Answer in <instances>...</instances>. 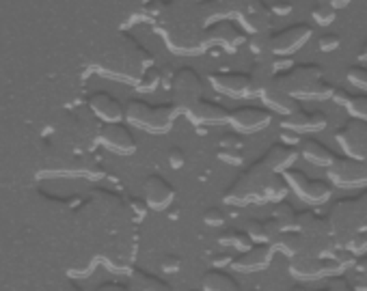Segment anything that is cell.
I'll use <instances>...</instances> for the list:
<instances>
[{
    "label": "cell",
    "instance_id": "1",
    "mask_svg": "<svg viewBox=\"0 0 367 291\" xmlns=\"http://www.w3.org/2000/svg\"><path fill=\"white\" fill-rule=\"evenodd\" d=\"M273 80L296 101H326L335 91V87L324 80V69L316 63L292 65L285 71H277Z\"/></svg>",
    "mask_w": 367,
    "mask_h": 291
},
{
    "label": "cell",
    "instance_id": "2",
    "mask_svg": "<svg viewBox=\"0 0 367 291\" xmlns=\"http://www.w3.org/2000/svg\"><path fill=\"white\" fill-rule=\"evenodd\" d=\"M326 223L337 246H344L350 237L365 233L367 231V188L359 197L344 199L337 205H332L330 213L326 216Z\"/></svg>",
    "mask_w": 367,
    "mask_h": 291
},
{
    "label": "cell",
    "instance_id": "3",
    "mask_svg": "<svg viewBox=\"0 0 367 291\" xmlns=\"http://www.w3.org/2000/svg\"><path fill=\"white\" fill-rule=\"evenodd\" d=\"M281 177L285 179V184L287 188L300 199V201H305L313 207H320L324 203L330 201L332 197V188L326 184V181L322 179H313L309 175H305L303 171H296V168H285L281 173Z\"/></svg>",
    "mask_w": 367,
    "mask_h": 291
},
{
    "label": "cell",
    "instance_id": "4",
    "mask_svg": "<svg viewBox=\"0 0 367 291\" xmlns=\"http://www.w3.org/2000/svg\"><path fill=\"white\" fill-rule=\"evenodd\" d=\"M326 177L335 188L365 190L367 188V162L354 158H337L326 166Z\"/></svg>",
    "mask_w": 367,
    "mask_h": 291
},
{
    "label": "cell",
    "instance_id": "5",
    "mask_svg": "<svg viewBox=\"0 0 367 291\" xmlns=\"http://www.w3.org/2000/svg\"><path fill=\"white\" fill-rule=\"evenodd\" d=\"M125 117L143 130L166 132L175 119V111L171 106H149L145 101L132 99L125 108Z\"/></svg>",
    "mask_w": 367,
    "mask_h": 291
},
{
    "label": "cell",
    "instance_id": "6",
    "mask_svg": "<svg viewBox=\"0 0 367 291\" xmlns=\"http://www.w3.org/2000/svg\"><path fill=\"white\" fill-rule=\"evenodd\" d=\"M346 270L328 257H316V254H296L290 257V274L296 280H324L328 276L344 274Z\"/></svg>",
    "mask_w": 367,
    "mask_h": 291
},
{
    "label": "cell",
    "instance_id": "7",
    "mask_svg": "<svg viewBox=\"0 0 367 291\" xmlns=\"http://www.w3.org/2000/svg\"><path fill=\"white\" fill-rule=\"evenodd\" d=\"M313 35V28L305 22H296L279 32H270V52L275 56H292L303 48Z\"/></svg>",
    "mask_w": 367,
    "mask_h": 291
},
{
    "label": "cell",
    "instance_id": "8",
    "mask_svg": "<svg viewBox=\"0 0 367 291\" xmlns=\"http://www.w3.org/2000/svg\"><path fill=\"white\" fill-rule=\"evenodd\" d=\"M335 140L340 144V149L344 151V156L367 162V123L365 121L350 117V121L337 130Z\"/></svg>",
    "mask_w": 367,
    "mask_h": 291
},
{
    "label": "cell",
    "instance_id": "9",
    "mask_svg": "<svg viewBox=\"0 0 367 291\" xmlns=\"http://www.w3.org/2000/svg\"><path fill=\"white\" fill-rule=\"evenodd\" d=\"M227 121L240 134H255V132H261L263 128H268L273 123V113L268 111V108L242 106V108H236L233 113H229Z\"/></svg>",
    "mask_w": 367,
    "mask_h": 291
},
{
    "label": "cell",
    "instance_id": "10",
    "mask_svg": "<svg viewBox=\"0 0 367 291\" xmlns=\"http://www.w3.org/2000/svg\"><path fill=\"white\" fill-rule=\"evenodd\" d=\"M236 16L242 24V28L251 35L263 32V30L270 28V16L273 13L261 3V0H240Z\"/></svg>",
    "mask_w": 367,
    "mask_h": 291
},
{
    "label": "cell",
    "instance_id": "11",
    "mask_svg": "<svg viewBox=\"0 0 367 291\" xmlns=\"http://www.w3.org/2000/svg\"><path fill=\"white\" fill-rule=\"evenodd\" d=\"M326 125H328V121L322 113L305 111V108H300V106L290 115L281 117V128L298 132V134H318V132H324Z\"/></svg>",
    "mask_w": 367,
    "mask_h": 291
},
{
    "label": "cell",
    "instance_id": "12",
    "mask_svg": "<svg viewBox=\"0 0 367 291\" xmlns=\"http://www.w3.org/2000/svg\"><path fill=\"white\" fill-rule=\"evenodd\" d=\"M273 257H275V248L268 242L251 244L247 250H242L240 257L231 261V266L238 272H261L273 264Z\"/></svg>",
    "mask_w": 367,
    "mask_h": 291
},
{
    "label": "cell",
    "instance_id": "13",
    "mask_svg": "<svg viewBox=\"0 0 367 291\" xmlns=\"http://www.w3.org/2000/svg\"><path fill=\"white\" fill-rule=\"evenodd\" d=\"M212 87L229 97H249L255 95L253 93V82L249 74H242V71H220V74H214L212 78Z\"/></svg>",
    "mask_w": 367,
    "mask_h": 291
},
{
    "label": "cell",
    "instance_id": "14",
    "mask_svg": "<svg viewBox=\"0 0 367 291\" xmlns=\"http://www.w3.org/2000/svg\"><path fill=\"white\" fill-rule=\"evenodd\" d=\"M175 199L173 186L160 175H151L145 179V203L151 209H166Z\"/></svg>",
    "mask_w": 367,
    "mask_h": 291
},
{
    "label": "cell",
    "instance_id": "15",
    "mask_svg": "<svg viewBox=\"0 0 367 291\" xmlns=\"http://www.w3.org/2000/svg\"><path fill=\"white\" fill-rule=\"evenodd\" d=\"M259 97H261L263 106L268 108L270 113H277V115H290L292 111L298 108V101L292 95H287L275 80H270L259 91Z\"/></svg>",
    "mask_w": 367,
    "mask_h": 291
},
{
    "label": "cell",
    "instance_id": "16",
    "mask_svg": "<svg viewBox=\"0 0 367 291\" xmlns=\"http://www.w3.org/2000/svg\"><path fill=\"white\" fill-rule=\"evenodd\" d=\"M89 106H91V111L99 117V119H104L108 123H115L123 117V108L121 104L106 91H97L89 97Z\"/></svg>",
    "mask_w": 367,
    "mask_h": 291
},
{
    "label": "cell",
    "instance_id": "17",
    "mask_svg": "<svg viewBox=\"0 0 367 291\" xmlns=\"http://www.w3.org/2000/svg\"><path fill=\"white\" fill-rule=\"evenodd\" d=\"M173 87H175L180 99L186 104L197 101L199 95H201V78H199V74L190 67H184L178 71V74L173 76Z\"/></svg>",
    "mask_w": 367,
    "mask_h": 291
},
{
    "label": "cell",
    "instance_id": "18",
    "mask_svg": "<svg viewBox=\"0 0 367 291\" xmlns=\"http://www.w3.org/2000/svg\"><path fill=\"white\" fill-rule=\"evenodd\" d=\"M102 140H104V144L108 149H113L117 154H132L135 151V144H137L135 136L130 134V130L119 125L117 121L102 130Z\"/></svg>",
    "mask_w": 367,
    "mask_h": 291
},
{
    "label": "cell",
    "instance_id": "19",
    "mask_svg": "<svg viewBox=\"0 0 367 291\" xmlns=\"http://www.w3.org/2000/svg\"><path fill=\"white\" fill-rule=\"evenodd\" d=\"M212 39H214L218 46H223L225 50L236 52L238 46H242V44L247 42V35H244L240 28L233 26L231 22L223 20V22H218V24L212 28Z\"/></svg>",
    "mask_w": 367,
    "mask_h": 291
},
{
    "label": "cell",
    "instance_id": "20",
    "mask_svg": "<svg viewBox=\"0 0 367 291\" xmlns=\"http://www.w3.org/2000/svg\"><path fill=\"white\" fill-rule=\"evenodd\" d=\"M300 156H303L309 164L322 166V168H326L332 160H335V154H332L326 144H322L316 138L300 140Z\"/></svg>",
    "mask_w": 367,
    "mask_h": 291
},
{
    "label": "cell",
    "instance_id": "21",
    "mask_svg": "<svg viewBox=\"0 0 367 291\" xmlns=\"http://www.w3.org/2000/svg\"><path fill=\"white\" fill-rule=\"evenodd\" d=\"M190 113H194V119L204 123H225L229 119V113L214 101H192Z\"/></svg>",
    "mask_w": 367,
    "mask_h": 291
},
{
    "label": "cell",
    "instance_id": "22",
    "mask_svg": "<svg viewBox=\"0 0 367 291\" xmlns=\"http://www.w3.org/2000/svg\"><path fill=\"white\" fill-rule=\"evenodd\" d=\"M270 218L279 227V231H294L296 229V211L287 201H277Z\"/></svg>",
    "mask_w": 367,
    "mask_h": 291
},
{
    "label": "cell",
    "instance_id": "23",
    "mask_svg": "<svg viewBox=\"0 0 367 291\" xmlns=\"http://www.w3.org/2000/svg\"><path fill=\"white\" fill-rule=\"evenodd\" d=\"M204 289H212V291H218V289H238V280L231 278L229 274L220 272V270H212L204 276Z\"/></svg>",
    "mask_w": 367,
    "mask_h": 291
},
{
    "label": "cell",
    "instance_id": "24",
    "mask_svg": "<svg viewBox=\"0 0 367 291\" xmlns=\"http://www.w3.org/2000/svg\"><path fill=\"white\" fill-rule=\"evenodd\" d=\"M218 242L223 244V246H227V248H236V250H247L253 242H251V237L247 235V231H238V229H229V231H225L220 237H218Z\"/></svg>",
    "mask_w": 367,
    "mask_h": 291
},
{
    "label": "cell",
    "instance_id": "25",
    "mask_svg": "<svg viewBox=\"0 0 367 291\" xmlns=\"http://www.w3.org/2000/svg\"><path fill=\"white\" fill-rule=\"evenodd\" d=\"M344 108H346L352 119H361V121L367 123V93L365 95H352L350 93L346 104H344Z\"/></svg>",
    "mask_w": 367,
    "mask_h": 291
},
{
    "label": "cell",
    "instance_id": "26",
    "mask_svg": "<svg viewBox=\"0 0 367 291\" xmlns=\"http://www.w3.org/2000/svg\"><path fill=\"white\" fill-rule=\"evenodd\" d=\"M311 18L318 26H330L337 18V9L328 3H324V0H318V5L311 9Z\"/></svg>",
    "mask_w": 367,
    "mask_h": 291
},
{
    "label": "cell",
    "instance_id": "27",
    "mask_svg": "<svg viewBox=\"0 0 367 291\" xmlns=\"http://www.w3.org/2000/svg\"><path fill=\"white\" fill-rule=\"evenodd\" d=\"M249 48L251 52L257 56V58H266V56H270V32L268 30H263V32H255L251 42H249Z\"/></svg>",
    "mask_w": 367,
    "mask_h": 291
},
{
    "label": "cell",
    "instance_id": "28",
    "mask_svg": "<svg viewBox=\"0 0 367 291\" xmlns=\"http://www.w3.org/2000/svg\"><path fill=\"white\" fill-rule=\"evenodd\" d=\"M346 78L352 87H356L359 91L367 93V67L363 65H352L348 71H346Z\"/></svg>",
    "mask_w": 367,
    "mask_h": 291
},
{
    "label": "cell",
    "instance_id": "29",
    "mask_svg": "<svg viewBox=\"0 0 367 291\" xmlns=\"http://www.w3.org/2000/svg\"><path fill=\"white\" fill-rule=\"evenodd\" d=\"M247 235L251 237V242L261 244V242H268V231H266V221H249L247 223Z\"/></svg>",
    "mask_w": 367,
    "mask_h": 291
},
{
    "label": "cell",
    "instance_id": "30",
    "mask_svg": "<svg viewBox=\"0 0 367 291\" xmlns=\"http://www.w3.org/2000/svg\"><path fill=\"white\" fill-rule=\"evenodd\" d=\"M340 46H342V39H340V35H335V32H324L322 37L318 39L320 52H335Z\"/></svg>",
    "mask_w": 367,
    "mask_h": 291
},
{
    "label": "cell",
    "instance_id": "31",
    "mask_svg": "<svg viewBox=\"0 0 367 291\" xmlns=\"http://www.w3.org/2000/svg\"><path fill=\"white\" fill-rule=\"evenodd\" d=\"M225 221H227V216H225V211L218 209V207H210V209H206V213H204V223L210 225V227H223Z\"/></svg>",
    "mask_w": 367,
    "mask_h": 291
},
{
    "label": "cell",
    "instance_id": "32",
    "mask_svg": "<svg viewBox=\"0 0 367 291\" xmlns=\"http://www.w3.org/2000/svg\"><path fill=\"white\" fill-rule=\"evenodd\" d=\"M344 248H348L350 252H354L356 257H359V254H363V252H367V231L361 233V235L350 237V240L344 244Z\"/></svg>",
    "mask_w": 367,
    "mask_h": 291
},
{
    "label": "cell",
    "instance_id": "33",
    "mask_svg": "<svg viewBox=\"0 0 367 291\" xmlns=\"http://www.w3.org/2000/svg\"><path fill=\"white\" fill-rule=\"evenodd\" d=\"M218 158L227 164H233V166H240L244 162V156H242V149H223L218 151Z\"/></svg>",
    "mask_w": 367,
    "mask_h": 291
},
{
    "label": "cell",
    "instance_id": "34",
    "mask_svg": "<svg viewBox=\"0 0 367 291\" xmlns=\"http://www.w3.org/2000/svg\"><path fill=\"white\" fill-rule=\"evenodd\" d=\"M324 280H326V289H330V291H348V289H350V283L344 278V274L328 276V278H324Z\"/></svg>",
    "mask_w": 367,
    "mask_h": 291
},
{
    "label": "cell",
    "instance_id": "35",
    "mask_svg": "<svg viewBox=\"0 0 367 291\" xmlns=\"http://www.w3.org/2000/svg\"><path fill=\"white\" fill-rule=\"evenodd\" d=\"M220 147H223V149H242V138H240V132L225 134V136L220 138Z\"/></svg>",
    "mask_w": 367,
    "mask_h": 291
},
{
    "label": "cell",
    "instance_id": "36",
    "mask_svg": "<svg viewBox=\"0 0 367 291\" xmlns=\"http://www.w3.org/2000/svg\"><path fill=\"white\" fill-rule=\"evenodd\" d=\"M273 16H279V18H285L294 11V5L290 3V0H275V3L268 7Z\"/></svg>",
    "mask_w": 367,
    "mask_h": 291
},
{
    "label": "cell",
    "instance_id": "37",
    "mask_svg": "<svg viewBox=\"0 0 367 291\" xmlns=\"http://www.w3.org/2000/svg\"><path fill=\"white\" fill-rule=\"evenodd\" d=\"M160 268L166 274L178 272L180 270V257H175V254H166V257H162V261H160Z\"/></svg>",
    "mask_w": 367,
    "mask_h": 291
},
{
    "label": "cell",
    "instance_id": "38",
    "mask_svg": "<svg viewBox=\"0 0 367 291\" xmlns=\"http://www.w3.org/2000/svg\"><path fill=\"white\" fill-rule=\"evenodd\" d=\"M281 130H283V128H281ZM300 140H303V134L292 132V130H283V132H281V142H283V144L296 147V144H300Z\"/></svg>",
    "mask_w": 367,
    "mask_h": 291
},
{
    "label": "cell",
    "instance_id": "39",
    "mask_svg": "<svg viewBox=\"0 0 367 291\" xmlns=\"http://www.w3.org/2000/svg\"><path fill=\"white\" fill-rule=\"evenodd\" d=\"M184 162H186L184 151H182L180 147H171V149H169V164H171L173 168H182Z\"/></svg>",
    "mask_w": 367,
    "mask_h": 291
},
{
    "label": "cell",
    "instance_id": "40",
    "mask_svg": "<svg viewBox=\"0 0 367 291\" xmlns=\"http://www.w3.org/2000/svg\"><path fill=\"white\" fill-rule=\"evenodd\" d=\"M350 289H354V291H367V272H356L354 280L350 283Z\"/></svg>",
    "mask_w": 367,
    "mask_h": 291
},
{
    "label": "cell",
    "instance_id": "41",
    "mask_svg": "<svg viewBox=\"0 0 367 291\" xmlns=\"http://www.w3.org/2000/svg\"><path fill=\"white\" fill-rule=\"evenodd\" d=\"M354 272H367V252H363V254H359L356 257V261H354Z\"/></svg>",
    "mask_w": 367,
    "mask_h": 291
},
{
    "label": "cell",
    "instance_id": "42",
    "mask_svg": "<svg viewBox=\"0 0 367 291\" xmlns=\"http://www.w3.org/2000/svg\"><path fill=\"white\" fill-rule=\"evenodd\" d=\"M324 3H328V5H332V7H335V9H346L350 3H352V0H324Z\"/></svg>",
    "mask_w": 367,
    "mask_h": 291
},
{
    "label": "cell",
    "instance_id": "43",
    "mask_svg": "<svg viewBox=\"0 0 367 291\" xmlns=\"http://www.w3.org/2000/svg\"><path fill=\"white\" fill-rule=\"evenodd\" d=\"M356 58H359V63H367V42L361 46V50H359Z\"/></svg>",
    "mask_w": 367,
    "mask_h": 291
}]
</instances>
